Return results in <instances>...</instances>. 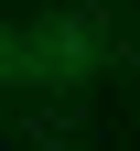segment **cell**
Segmentation results:
<instances>
[{"label": "cell", "instance_id": "cell-1", "mask_svg": "<svg viewBox=\"0 0 140 151\" xmlns=\"http://www.w3.org/2000/svg\"><path fill=\"white\" fill-rule=\"evenodd\" d=\"M97 65H118V43H108L97 11H54V22H32V32H0V86H32V97H65Z\"/></svg>", "mask_w": 140, "mask_h": 151}]
</instances>
